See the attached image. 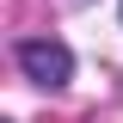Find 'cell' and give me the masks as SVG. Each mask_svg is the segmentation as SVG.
<instances>
[{
    "label": "cell",
    "mask_w": 123,
    "mask_h": 123,
    "mask_svg": "<svg viewBox=\"0 0 123 123\" xmlns=\"http://www.w3.org/2000/svg\"><path fill=\"white\" fill-rule=\"evenodd\" d=\"M18 68H25V80H37L43 92H55V86L74 80V55H68V43H55V37L18 43Z\"/></svg>",
    "instance_id": "cell-1"
}]
</instances>
